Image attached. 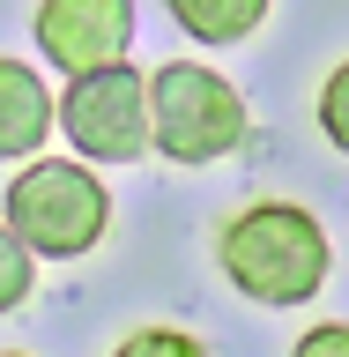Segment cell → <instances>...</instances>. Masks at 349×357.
Returning a JSON list of instances; mask_svg holds the SVG:
<instances>
[{
    "label": "cell",
    "instance_id": "6da1fadb",
    "mask_svg": "<svg viewBox=\"0 0 349 357\" xmlns=\"http://www.w3.org/2000/svg\"><path fill=\"white\" fill-rule=\"evenodd\" d=\"M216 261L253 305H305L327 283V231L297 201H253L223 223Z\"/></svg>",
    "mask_w": 349,
    "mask_h": 357
},
{
    "label": "cell",
    "instance_id": "7a4b0ae2",
    "mask_svg": "<svg viewBox=\"0 0 349 357\" xmlns=\"http://www.w3.org/2000/svg\"><path fill=\"white\" fill-rule=\"evenodd\" d=\"M8 238L30 253V261H82L89 245L104 238L111 223V194L89 164H60V156H38L22 164L15 186H8Z\"/></svg>",
    "mask_w": 349,
    "mask_h": 357
},
{
    "label": "cell",
    "instance_id": "3957f363",
    "mask_svg": "<svg viewBox=\"0 0 349 357\" xmlns=\"http://www.w3.org/2000/svg\"><path fill=\"white\" fill-rule=\"evenodd\" d=\"M245 127H253V112L216 67L201 60L149 67V149H164L171 164H216L245 142Z\"/></svg>",
    "mask_w": 349,
    "mask_h": 357
},
{
    "label": "cell",
    "instance_id": "277c9868",
    "mask_svg": "<svg viewBox=\"0 0 349 357\" xmlns=\"http://www.w3.org/2000/svg\"><path fill=\"white\" fill-rule=\"evenodd\" d=\"M67 142L89 156V164H141L149 156V75L141 67H97V75H75L60 105Z\"/></svg>",
    "mask_w": 349,
    "mask_h": 357
},
{
    "label": "cell",
    "instance_id": "5b68a950",
    "mask_svg": "<svg viewBox=\"0 0 349 357\" xmlns=\"http://www.w3.org/2000/svg\"><path fill=\"white\" fill-rule=\"evenodd\" d=\"M134 45V0H38V52L60 75L119 67Z\"/></svg>",
    "mask_w": 349,
    "mask_h": 357
},
{
    "label": "cell",
    "instance_id": "8992f818",
    "mask_svg": "<svg viewBox=\"0 0 349 357\" xmlns=\"http://www.w3.org/2000/svg\"><path fill=\"white\" fill-rule=\"evenodd\" d=\"M52 89H45L38 67L0 60V156H38L45 134H52Z\"/></svg>",
    "mask_w": 349,
    "mask_h": 357
},
{
    "label": "cell",
    "instance_id": "52a82bcc",
    "mask_svg": "<svg viewBox=\"0 0 349 357\" xmlns=\"http://www.w3.org/2000/svg\"><path fill=\"white\" fill-rule=\"evenodd\" d=\"M171 15H178V30L201 38V45H238V38L261 30L267 0H171Z\"/></svg>",
    "mask_w": 349,
    "mask_h": 357
},
{
    "label": "cell",
    "instance_id": "ba28073f",
    "mask_svg": "<svg viewBox=\"0 0 349 357\" xmlns=\"http://www.w3.org/2000/svg\"><path fill=\"white\" fill-rule=\"evenodd\" d=\"M111 357H216V350L201 335H186V328H134Z\"/></svg>",
    "mask_w": 349,
    "mask_h": 357
},
{
    "label": "cell",
    "instance_id": "9c48e42d",
    "mask_svg": "<svg viewBox=\"0 0 349 357\" xmlns=\"http://www.w3.org/2000/svg\"><path fill=\"white\" fill-rule=\"evenodd\" d=\"M320 134H327L334 149L349 156V60L334 67L327 82H320Z\"/></svg>",
    "mask_w": 349,
    "mask_h": 357
},
{
    "label": "cell",
    "instance_id": "30bf717a",
    "mask_svg": "<svg viewBox=\"0 0 349 357\" xmlns=\"http://www.w3.org/2000/svg\"><path fill=\"white\" fill-rule=\"evenodd\" d=\"M30 298V253L8 238V223H0V312H15Z\"/></svg>",
    "mask_w": 349,
    "mask_h": 357
},
{
    "label": "cell",
    "instance_id": "8fae6325",
    "mask_svg": "<svg viewBox=\"0 0 349 357\" xmlns=\"http://www.w3.org/2000/svg\"><path fill=\"white\" fill-rule=\"evenodd\" d=\"M290 357H349V320H320V328H305Z\"/></svg>",
    "mask_w": 349,
    "mask_h": 357
},
{
    "label": "cell",
    "instance_id": "7c38bea8",
    "mask_svg": "<svg viewBox=\"0 0 349 357\" xmlns=\"http://www.w3.org/2000/svg\"><path fill=\"white\" fill-rule=\"evenodd\" d=\"M0 357H22V350H0Z\"/></svg>",
    "mask_w": 349,
    "mask_h": 357
}]
</instances>
